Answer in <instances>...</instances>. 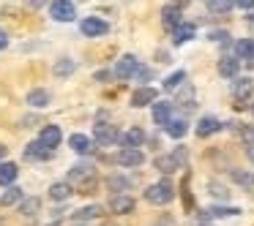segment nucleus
Listing matches in <instances>:
<instances>
[{"label":"nucleus","mask_w":254,"mask_h":226,"mask_svg":"<svg viewBox=\"0 0 254 226\" xmlns=\"http://www.w3.org/2000/svg\"><path fill=\"white\" fill-rule=\"evenodd\" d=\"M107 188L115 191V193H121V191H126V188H128V180H126V177H110V180H107Z\"/></svg>","instance_id":"obj_35"},{"label":"nucleus","mask_w":254,"mask_h":226,"mask_svg":"<svg viewBox=\"0 0 254 226\" xmlns=\"http://www.w3.org/2000/svg\"><path fill=\"white\" fill-rule=\"evenodd\" d=\"M232 6H235V0H208V8L210 11H219V14H227Z\"/></svg>","instance_id":"obj_33"},{"label":"nucleus","mask_w":254,"mask_h":226,"mask_svg":"<svg viewBox=\"0 0 254 226\" xmlns=\"http://www.w3.org/2000/svg\"><path fill=\"white\" fill-rule=\"evenodd\" d=\"M232 215H241V207H224V204H213V207L205 210L202 221H208V218H232Z\"/></svg>","instance_id":"obj_21"},{"label":"nucleus","mask_w":254,"mask_h":226,"mask_svg":"<svg viewBox=\"0 0 254 226\" xmlns=\"http://www.w3.org/2000/svg\"><path fill=\"white\" fill-rule=\"evenodd\" d=\"M52 19H58V22H74V17H77V8H74L71 0H55L50 8Z\"/></svg>","instance_id":"obj_7"},{"label":"nucleus","mask_w":254,"mask_h":226,"mask_svg":"<svg viewBox=\"0 0 254 226\" xmlns=\"http://www.w3.org/2000/svg\"><path fill=\"white\" fill-rule=\"evenodd\" d=\"M194 33H197V28H194V25L181 22L175 30H172V41H175V44H186V41L194 39Z\"/></svg>","instance_id":"obj_22"},{"label":"nucleus","mask_w":254,"mask_h":226,"mask_svg":"<svg viewBox=\"0 0 254 226\" xmlns=\"http://www.w3.org/2000/svg\"><path fill=\"white\" fill-rule=\"evenodd\" d=\"M235 131H238V136L243 139V144H254V126H243L241 123Z\"/></svg>","instance_id":"obj_34"},{"label":"nucleus","mask_w":254,"mask_h":226,"mask_svg":"<svg viewBox=\"0 0 254 226\" xmlns=\"http://www.w3.org/2000/svg\"><path fill=\"white\" fill-rule=\"evenodd\" d=\"M252 93H254L252 77H241V79H235V82H232V98H235L238 109H243V106H246V101L252 98Z\"/></svg>","instance_id":"obj_3"},{"label":"nucleus","mask_w":254,"mask_h":226,"mask_svg":"<svg viewBox=\"0 0 254 226\" xmlns=\"http://www.w3.org/2000/svg\"><path fill=\"white\" fill-rule=\"evenodd\" d=\"M139 68H142V66H139V60L134 55H123L121 60L115 63V77L118 79H134Z\"/></svg>","instance_id":"obj_6"},{"label":"nucleus","mask_w":254,"mask_h":226,"mask_svg":"<svg viewBox=\"0 0 254 226\" xmlns=\"http://www.w3.org/2000/svg\"><path fill=\"white\" fill-rule=\"evenodd\" d=\"M210 193H213V196H219V199H227V196H230V191H227L224 185H219V182H210Z\"/></svg>","instance_id":"obj_37"},{"label":"nucleus","mask_w":254,"mask_h":226,"mask_svg":"<svg viewBox=\"0 0 254 226\" xmlns=\"http://www.w3.org/2000/svg\"><path fill=\"white\" fill-rule=\"evenodd\" d=\"M164 131H167V136H172V139H183L186 131H189V123L183 120V117H178V120L172 117V120L164 126Z\"/></svg>","instance_id":"obj_23"},{"label":"nucleus","mask_w":254,"mask_h":226,"mask_svg":"<svg viewBox=\"0 0 254 226\" xmlns=\"http://www.w3.org/2000/svg\"><path fill=\"white\" fill-rule=\"evenodd\" d=\"M66 180L68 182H85V188H88V182L96 180V166L90 164V161H82V164H77V166H71V169H68Z\"/></svg>","instance_id":"obj_5"},{"label":"nucleus","mask_w":254,"mask_h":226,"mask_svg":"<svg viewBox=\"0 0 254 226\" xmlns=\"http://www.w3.org/2000/svg\"><path fill=\"white\" fill-rule=\"evenodd\" d=\"M208 39H210V41H216V44H221V46L230 44V33H227V30H210Z\"/></svg>","instance_id":"obj_36"},{"label":"nucleus","mask_w":254,"mask_h":226,"mask_svg":"<svg viewBox=\"0 0 254 226\" xmlns=\"http://www.w3.org/2000/svg\"><path fill=\"white\" fill-rule=\"evenodd\" d=\"M235 55L241 57L246 66H252L254 68V39H241L235 44Z\"/></svg>","instance_id":"obj_17"},{"label":"nucleus","mask_w":254,"mask_h":226,"mask_svg":"<svg viewBox=\"0 0 254 226\" xmlns=\"http://www.w3.org/2000/svg\"><path fill=\"white\" fill-rule=\"evenodd\" d=\"M238 68H241V57L224 55L219 60V74H221V77H227V79H235L238 77Z\"/></svg>","instance_id":"obj_20"},{"label":"nucleus","mask_w":254,"mask_h":226,"mask_svg":"<svg viewBox=\"0 0 254 226\" xmlns=\"http://www.w3.org/2000/svg\"><path fill=\"white\" fill-rule=\"evenodd\" d=\"M134 207H137V202H134V196H128V193H115V196L110 199V210L115 215H131Z\"/></svg>","instance_id":"obj_10"},{"label":"nucleus","mask_w":254,"mask_h":226,"mask_svg":"<svg viewBox=\"0 0 254 226\" xmlns=\"http://www.w3.org/2000/svg\"><path fill=\"white\" fill-rule=\"evenodd\" d=\"M93 139L99 144H115L118 139H121V134H118V128L110 126V123H96L93 126Z\"/></svg>","instance_id":"obj_9"},{"label":"nucleus","mask_w":254,"mask_h":226,"mask_svg":"<svg viewBox=\"0 0 254 226\" xmlns=\"http://www.w3.org/2000/svg\"><path fill=\"white\" fill-rule=\"evenodd\" d=\"M246 158L254 164V144H246Z\"/></svg>","instance_id":"obj_43"},{"label":"nucleus","mask_w":254,"mask_h":226,"mask_svg":"<svg viewBox=\"0 0 254 226\" xmlns=\"http://www.w3.org/2000/svg\"><path fill=\"white\" fill-rule=\"evenodd\" d=\"M150 77H153V71H150V68H139L137 77H134V79H139V82H148Z\"/></svg>","instance_id":"obj_39"},{"label":"nucleus","mask_w":254,"mask_h":226,"mask_svg":"<svg viewBox=\"0 0 254 226\" xmlns=\"http://www.w3.org/2000/svg\"><path fill=\"white\" fill-rule=\"evenodd\" d=\"M19 169L17 164H11V161H0V185H11L14 180H17Z\"/></svg>","instance_id":"obj_25"},{"label":"nucleus","mask_w":254,"mask_h":226,"mask_svg":"<svg viewBox=\"0 0 254 226\" xmlns=\"http://www.w3.org/2000/svg\"><path fill=\"white\" fill-rule=\"evenodd\" d=\"M19 202H22V188H17V185H11L0 196V207H11V204H19Z\"/></svg>","instance_id":"obj_29"},{"label":"nucleus","mask_w":254,"mask_h":226,"mask_svg":"<svg viewBox=\"0 0 254 226\" xmlns=\"http://www.w3.org/2000/svg\"><path fill=\"white\" fill-rule=\"evenodd\" d=\"M121 142L126 144V147H139V144L145 142V134H142V128H128V131L121 136Z\"/></svg>","instance_id":"obj_26"},{"label":"nucleus","mask_w":254,"mask_h":226,"mask_svg":"<svg viewBox=\"0 0 254 226\" xmlns=\"http://www.w3.org/2000/svg\"><path fill=\"white\" fill-rule=\"evenodd\" d=\"M235 6H238V8H252L254 0H235Z\"/></svg>","instance_id":"obj_41"},{"label":"nucleus","mask_w":254,"mask_h":226,"mask_svg":"<svg viewBox=\"0 0 254 226\" xmlns=\"http://www.w3.org/2000/svg\"><path fill=\"white\" fill-rule=\"evenodd\" d=\"M156 226H172V221H170V218H164L161 224H156Z\"/></svg>","instance_id":"obj_45"},{"label":"nucleus","mask_w":254,"mask_h":226,"mask_svg":"<svg viewBox=\"0 0 254 226\" xmlns=\"http://www.w3.org/2000/svg\"><path fill=\"white\" fill-rule=\"evenodd\" d=\"M8 46V36H6V30H0V49H6Z\"/></svg>","instance_id":"obj_42"},{"label":"nucleus","mask_w":254,"mask_h":226,"mask_svg":"<svg viewBox=\"0 0 254 226\" xmlns=\"http://www.w3.org/2000/svg\"><path fill=\"white\" fill-rule=\"evenodd\" d=\"M156 90L153 88H137L131 93V106L134 109H142V106H153V101H156Z\"/></svg>","instance_id":"obj_14"},{"label":"nucleus","mask_w":254,"mask_h":226,"mask_svg":"<svg viewBox=\"0 0 254 226\" xmlns=\"http://www.w3.org/2000/svg\"><path fill=\"white\" fill-rule=\"evenodd\" d=\"M221 128H224V123L219 120V117H202V120L197 123V128H194V131H197V136L199 139H208V136H213V134H219Z\"/></svg>","instance_id":"obj_12"},{"label":"nucleus","mask_w":254,"mask_h":226,"mask_svg":"<svg viewBox=\"0 0 254 226\" xmlns=\"http://www.w3.org/2000/svg\"><path fill=\"white\" fill-rule=\"evenodd\" d=\"M74 68H77V63L63 57V60L55 63V77H68V74H74Z\"/></svg>","instance_id":"obj_31"},{"label":"nucleus","mask_w":254,"mask_h":226,"mask_svg":"<svg viewBox=\"0 0 254 226\" xmlns=\"http://www.w3.org/2000/svg\"><path fill=\"white\" fill-rule=\"evenodd\" d=\"M172 120V104L170 101H153V123L156 126H167Z\"/></svg>","instance_id":"obj_15"},{"label":"nucleus","mask_w":254,"mask_h":226,"mask_svg":"<svg viewBox=\"0 0 254 226\" xmlns=\"http://www.w3.org/2000/svg\"><path fill=\"white\" fill-rule=\"evenodd\" d=\"M101 215H104V207H101V204H88V207H79L71 218L77 221V224H85V221H96V218H101Z\"/></svg>","instance_id":"obj_18"},{"label":"nucleus","mask_w":254,"mask_h":226,"mask_svg":"<svg viewBox=\"0 0 254 226\" xmlns=\"http://www.w3.org/2000/svg\"><path fill=\"white\" fill-rule=\"evenodd\" d=\"M71 193H74V188L68 180H61V182H52L50 185V196L55 199V202H63V199H68Z\"/></svg>","instance_id":"obj_24"},{"label":"nucleus","mask_w":254,"mask_h":226,"mask_svg":"<svg viewBox=\"0 0 254 226\" xmlns=\"http://www.w3.org/2000/svg\"><path fill=\"white\" fill-rule=\"evenodd\" d=\"M252 115H254V104H252Z\"/></svg>","instance_id":"obj_46"},{"label":"nucleus","mask_w":254,"mask_h":226,"mask_svg":"<svg viewBox=\"0 0 254 226\" xmlns=\"http://www.w3.org/2000/svg\"><path fill=\"white\" fill-rule=\"evenodd\" d=\"M181 22L183 19H181V8L178 6H164L161 8V25H164L167 30H175Z\"/></svg>","instance_id":"obj_19"},{"label":"nucleus","mask_w":254,"mask_h":226,"mask_svg":"<svg viewBox=\"0 0 254 226\" xmlns=\"http://www.w3.org/2000/svg\"><path fill=\"white\" fill-rule=\"evenodd\" d=\"M145 199H148L150 204H170L172 199H175V185H172L170 180H159L153 182V185L145 188Z\"/></svg>","instance_id":"obj_1"},{"label":"nucleus","mask_w":254,"mask_h":226,"mask_svg":"<svg viewBox=\"0 0 254 226\" xmlns=\"http://www.w3.org/2000/svg\"><path fill=\"white\" fill-rule=\"evenodd\" d=\"M39 207H41V199H36V196H28V199L19 202V213H22L25 218H33V215L39 213Z\"/></svg>","instance_id":"obj_27"},{"label":"nucleus","mask_w":254,"mask_h":226,"mask_svg":"<svg viewBox=\"0 0 254 226\" xmlns=\"http://www.w3.org/2000/svg\"><path fill=\"white\" fill-rule=\"evenodd\" d=\"M181 191H183V202H186V210H191L194 204H191V193H189V175L183 177V188H181Z\"/></svg>","instance_id":"obj_38"},{"label":"nucleus","mask_w":254,"mask_h":226,"mask_svg":"<svg viewBox=\"0 0 254 226\" xmlns=\"http://www.w3.org/2000/svg\"><path fill=\"white\" fill-rule=\"evenodd\" d=\"M186 161H189V150L186 147H178V150H172L170 155H159V158H156V169L164 172V175H172V172L183 169Z\"/></svg>","instance_id":"obj_2"},{"label":"nucleus","mask_w":254,"mask_h":226,"mask_svg":"<svg viewBox=\"0 0 254 226\" xmlns=\"http://www.w3.org/2000/svg\"><path fill=\"white\" fill-rule=\"evenodd\" d=\"M115 161L121 166H126V169H137V166L145 164V155H142V150H139V147H126V144H123V147L118 150Z\"/></svg>","instance_id":"obj_4"},{"label":"nucleus","mask_w":254,"mask_h":226,"mask_svg":"<svg viewBox=\"0 0 254 226\" xmlns=\"http://www.w3.org/2000/svg\"><path fill=\"white\" fill-rule=\"evenodd\" d=\"M232 180H235L238 185H243V188H252V185H254V175H252V172H238V169H232Z\"/></svg>","instance_id":"obj_32"},{"label":"nucleus","mask_w":254,"mask_h":226,"mask_svg":"<svg viewBox=\"0 0 254 226\" xmlns=\"http://www.w3.org/2000/svg\"><path fill=\"white\" fill-rule=\"evenodd\" d=\"M28 104H30V106H36V109H41V106H47V104H50V93H47L44 88L30 90V93H28Z\"/></svg>","instance_id":"obj_28"},{"label":"nucleus","mask_w":254,"mask_h":226,"mask_svg":"<svg viewBox=\"0 0 254 226\" xmlns=\"http://www.w3.org/2000/svg\"><path fill=\"white\" fill-rule=\"evenodd\" d=\"M205 3H208V0H205Z\"/></svg>","instance_id":"obj_47"},{"label":"nucleus","mask_w":254,"mask_h":226,"mask_svg":"<svg viewBox=\"0 0 254 226\" xmlns=\"http://www.w3.org/2000/svg\"><path fill=\"white\" fill-rule=\"evenodd\" d=\"M25 158H28V161H50L52 158V150L47 147L41 139H36V142H30L28 147H25Z\"/></svg>","instance_id":"obj_13"},{"label":"nucleus","mask_w":254,"mask_h":226,"mask_svg":"<svg viewBox=\"0 0 254 226\" xmlns=\"http://www.w3.org/2000/svg\"><path fill=\"white\" fill-rule=\"evenodd\" d=\"M96 139H90V136H85V134H71L68 136V147L74 150V153H79V155H90V153H96Z\"/></svg>","instance_id":"obj_8"},{"label":"nucleus","mask_w":254,"mask_h":226,"mask_svg":"<svg viewBox=\"0 0 254 226\" xmlns=\"http://www.w3.org/2000/svg\"><path fill=\"white\" fill-rule=\"evenodd\" d=\"M39 139H41V142H44L50 150H55L58 144H61V139H63L61 126H44V128H41V134H39Z\"/></svg>","instance_id":"obj_16"},{"label":"nucleus","mask_w":254,"mask_h":226,"mask_svg":"<svg viewBox=\"0 0 254 226\" xmlns=\"http://www.w3.org/2000/svg\"><path fill=\"white\" fill-rule=\"evenodd\" d=\"M183 82H186V71H175V74H170V77L164 79V90L172 93V90H178Z\"/></svg>","instance_id":"obj_30"},{"label":"nucleus","mask_w":254,"mask_h":226,"mask_svg":"<svg viewBox=\"0 0 254 226\" xmlns=\"http://www.w3.org/2000/svg\"><path fill=\"white\" fill-rule=\"evenodd\" d=\"M6 153H8V147H3V144H0V161L6 158Z\"/></svg>","instance_id":"obj_44"},{"label":"nucleus","mask_w":254,"mask_h":226,"mask_svg":"<svg viewBox=\"0 0 254 226\" xmlns=\"http://www.w3.org/2000/svg\"><path fill=\"white\" fill-rule=\"evenodd\" d=\"M115 77V71H99L96 74V82H107V79H112Z\"/></svg>","instance_id":"obj_40"},{"label":"nucleus","mask_w":254,"mask_h":226,"mask_svg":"<svg viewBox=\"0 0 254 226\" xmlns=\"http://www.w3.org/2000/svg\"><path fill=\"white\" fill-rule=\"evenodd\" d=\"M79 30H82L88 39H96V36L110 33V25H107L104 19H99V17H88V19H82V22H79Z\"/></svg>","instance_id":"obj_11"}]
</instances>
